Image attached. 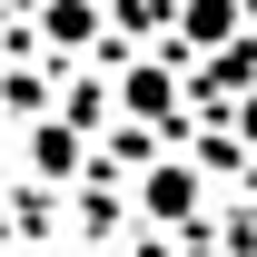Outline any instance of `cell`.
I'll return each instance as SVG.
<instances>
[{"label":"cell","mask_w":257,"mask_h":257,"mask_svg":"<svg viewBox=\"0 0 257 257\" xmlns=\"http://www.w3.org/2000/svg\"><path fill=\"white\" fill-rule=\"evenodd\" d=\"M198 208V178L188 168H149V218H188Z\"/></svg>","instance_id":"obj_1"},{"label":"cell","mask_w":257,"mask_h":257,"mask_svg":"<svg viewBox=\"0 0 257 257\" xmlns=\"http://www.w3.org/2000/svg\"><path fill=\"white\" fill-rule=\"evenodd\" d=\"M218 30H237V0H198V10H188V40H218Z\"/></svg>","instance_id":"obj_2"},{"label":"cell","mask_w":257,"mask_h":257,"mask_svg":"<svg viewBox=\"0 0 257 257\" xmlns=\"http://www.w3.org/2000/svg\"><path fill=\"white\" fill-rule=\"evenodd\" d=\"M247 139H257V99H247Z\"/></svg>","instance_id":"obj_3"}]
</instances>
